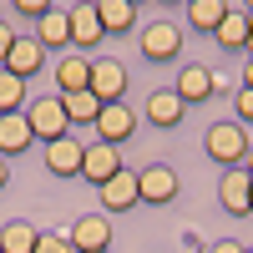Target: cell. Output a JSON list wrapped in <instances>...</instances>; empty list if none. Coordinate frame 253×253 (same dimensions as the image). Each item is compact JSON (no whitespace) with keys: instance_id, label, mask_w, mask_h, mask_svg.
<instances>
[{"instance_id":"cell-1","label":"cell","mask_w":253,"mask_h":253,"mask_svg":"<svg viewBox=\"0 0 253 253\" xmlns=\"http://www.w3.org/2000/svg\"><path fill=\"white\" fill-rule=\"evenodd\" d=\"M26 122H31V137H36V142H61V137H71V122H66L61 96H31V101H26Z\"/></svg>"},{"instance_id":"cell-2","label":"cell","mask_w":253,"mask_h":253,"mask_svg":"<svg viewBox=\"0 0 253 253\" xmlns=\"http://www.w3.org/2000/svg\"><path fill=\"white\" fill-rule=\"evenodd\" d=\"M248 126H238V122H213V126H208V157H213V162H223V172H228V167H243V152H248Z\"/></svg>"},{"instance_id":"cell-3","label":"cell","mask_w":253,"mask_h":253,"mask_svg":"<svg viewBox=\"0 0 253 253\" xmlns=\"http://www.w3.org/2000/svg\"><path fill=\"white\" fill-rule=\"evenodd\" d=\"M66 238L76 253H112V223H107V213H81L66 228Z\"/></svg>"},{"instance_id":"cell-4","label":"cell","mask_w":253,"mask_h":253,"mask_svg":"<svg viewBox=\"0 0 253 253\" xmlns=\"http://www.w3.org/2000/svg\"><path fill=\"white\" fill-rule=\"evenodd\" d=\"M142 56L152 61V66L177 61V56H182V31L172 26V20H152V26L142 31Z\"/></svg>"},{"instance_id":"cell-5","label":"cell","mask_w":253,"mask_h":253,"mask_svg":"<svg viewBox=\"0 0 253 253\" xmlns=\"http://www.w3.org/2000/svg\"><path fill=\"white\" fill-rule=\"evenodd\" d=\"M137 132V112L126 107V101H107L96 117V142H107V147H122V142H132Z\"/></svg>"},{"instance_id":"cell-6","label":"cell","mask_w":253,"mask_h":253,"mask_svg":"<svg viewBox=\"0 0 253 253\" xmlns=\"http://www.w3.org/2000/svg\"><path fill=\"white\" fill-rule=\"evenodd\" d=\"M91 96L101 101V107L126 96V66H122L117 56H96L91 61Z\"/></svg>"},{"instance_id":"cell-7","label":"cell","mask_w":253,"mask_h":253,"mask_svg":"<svg viewBox=\"0 0 253 253\" xmlns=\"http://www.w3.org/2000/svg\"><path fill=\"white\" fill-rule=\"evenodd\" d=\"M96 198H101V213H132V208L142 203L137 172H132V167H122L112 182H101V187H96Z\"/></svg>"},{"instance_id":"cell-8","label":"cell","mask_w":253,"mask_h":253,"mask_svg":"<svg viewBox=\"0 0 253 253\" xmlns=\"http://www.w3.org/2000/svg\"><path fill=\"white\" fill-rule=\"evenodd\" d=\"M137 187H142V203H147V208H162V203L177 198V172H172L167 162H152V167H142V172H137Z\"/></svg>"},{"instance_id":"cell-9","label":"cell","mask_w":253,"mask_h":253,"mask_svg":"<svg viewBox=\"0 0 253 253\" xmlns=\"http://www.w3.org/2000/svg\"><path fill=\"white\" fill-rule=\"evenodd\" d=\"M122 172V147H107V142H86V157H81V177L91 187L112 182Z\"/></svg>"},{"instance_id":"cell-10","label":"cell","mask_w":253,"mask_h":253,"mask_svg":"<svg viewBox=\"0 0 253 253\" xmlns=\"http://www.w3.org/2000/svg\"><path fill=\"white\" fill-rule=\"evenodd\" d=\"M81 157H86V142H76V137L46 142V172L51 177H81Z\"/></svg>"},{"instance_id":"cell-11","label":"cell","mask_w":253,"mask_h":253,"mask_svg":"<svg viewBox=\"0 0 253 253\" xmlns=\"http://www.w3.org/2000/svg\"><path fill=\"white\" fill-rule=\"evenodd\" d=\"M41 61H46V51H41V41L36 36H15V46H10V56H5V66L0 71H10V76H36L41 71Z\"/></svg>"},{"instance_id":"cell-12","label":"cell","mask_w":253,"mask_h":253,"mask_svg":"<svg viewBox=\"0 0 253 253\" xmlns=\"http://www.w3.org/2000/svg\"><path fill=\"white\" fill-rule=\"evenodd\" d=\"M248 172L243 167H228V172L218 177V203H223V213H233V218H243L248 213Z\"/></svg>"},{"instance_id":"cell-13","label":"cell","mask_w":253,"mask_h":253,"mask_svg":"<svg viewBox=\"0 0 253 253\" xmlns=\"http://www.w3.org/2000/svg\"><path fill=\"white\" fill-rule=\"evenodd\" d=\"M71 46L81 51H96L101 41H107V31H101V20H96V5H71Z\"/></svg>"},{"instance_id":"cell-14","label":"cell","mask_w":253,"mask_h":253,"mask_svg":"<svg viewBox=\"0 0 253 253\" xmlns=\"http://www.w3.org/2000/svg\"><path fill=\"white\" fill-rule=\"evenodd\" d=\"M36 137H31V122H26V112H10V117H0V157H20L31 147Z\"/></svg>"},{"instance_id":"cell-15","label":"cell","mask_w":253,"mask_h":253,"mask_svg":"<svg viewBox=\"0 0 253 253\" xmlns=\"http://www.w3.org/2000/svg\"><path fill=\"white\" fill-rule=\"evenodd\" d=\"M142 117L152 122V126H177V122L187 117V107H182L177 91H152V96H147V107H142Z\"/></svg>"},{"instance_id":"cell-16","label":"cell","mask_w":253,"mask_h":253,"mask_svg":"<svg viewBox=\"0 0 253 253\" xmlns=\"http://www.w3.org/2000/svg\"><path fill=\"white\" fill-rule=\"evenodd\" d=\"M56 96H76V91H91V61H81V56H66V61H56Z\"/></svg>"},{"instance_id":"cell-17","label":"cell","mask_w":253,"mask_h":253,"mask_svg":"<svg viewBox=\"0 0 253 253\" xmlns=\"http://www.w3.org/2000/svg\"><path fill=\"white\" fill-rule=\"evenodd\" d=\"M36 41H41V51H61V46H71V15L51 5L46 20H36Z\"/></svg>"},{"instance_id":"cell-18","label":"cell","mask_w":253,"mask_h":253,"mask_svg":"<svg viewBox=\"0 0 253 253\" xmlns=\"http://www.w3.org/2000/svg\"><path fill=\"white\" fill-rule=\"evenodd\" d=\"M172 91L182 96V107H193V101H208V96H213V71H208V66H182Z\"/></svg>"},{"instance_id":"cell-19","label":"cell","mask_w":253,"mask_h":253,"mask_svg":"<svg viewBox=\"0 0 253 253\" xmlns=\"http://www.w3.org/2000/svg\"><path fill=\"white\" fill-rule=\"evenodd\" d=\"M96 20H101V31H132L137 26V5L132 0H96Z\"/></svg>"},{"instance_id":"cell-20","label":"cell","mask_w":253,"mask_h":253,"mask_svg":"<svg viewBox=\"0 0 253 253\" xmlns=\"http://www.w3.org/2000/svg\"><path fill=\"white\" fill-rule=\"evenodd\" d=\"M36 238H41V228L26 223V218H15L0 228V253H36Z\"/></svg>"},{"instance_id":"cell-21","label":"cell","mask_w":253,"mask_h":253,"mask_svg":"<svg viewBox=\"0 0 253 253\" xmlns=\"http://www.w3.org/2000/svg\"><path fill=\"white\" fill-rule=\"evenodd\" d=\"M213 36H218V46H223V51H243V46H248V10H243V5H233V10L223 15V26H218Z\"/></svg>"},{"instance_id":"cell-22","label":"cell","mask_w":253,"mask_h":253,"mask_svg":"<svg viewBox=\"0 0 253 253\" xmlns=\"http://www.w3.org/2000/svg\"><path fill=\"white\" fill-rule=\"evenodd\" d=\"M228 10H233L228 0H193V5H187V20H193L198 31H218Z\"/></svg>"},{"instance_id":"cell-23","label":"cell","mask_w":253,"mask_h":253,"mask_svg":"<svg viewBox=\"0 0 253 253\" xmlns=\"http://www.w3.org/2000/svg\"><path fill=\"white\" fill-rule=\"evenodd\" d=\"M61 107H66V122H71V126H81V122H91V126H96V117H101V101H96L91 91L61 96Z\"/></svg>"},{"instance_id":"cell-24","label":"cell","mask_w":253,"mask_h":253,"mask_svg":"<svg viewBox=\"0 0 253 253\" xmlns=\"http://www.w3.org/2000/svg\"><path fill=\"white\" fill-rule=\"evenodd\" d=\"M26 81L10 76V71H0V117H10V112H26Z\"/></svg>"},{"instance_id":"cell-25","label":"cell","mask_w":253,"mask_h":253,"mask_svg":"<svg viewBox=\"0 0 253 253\" xmlns=\"http://www.w3.org/2000/svg\"><path fill=\"white\" fill-rule=\"evenodd\" d=\"M36 253H76V248H71L66 233H41L36 238Z\"/></svg>"},{"instance_id":"cell-26","label":"cell","mask_w":253,"mask_h":253,"mask_svg":"<svg viewBox=\"0 0 253 253\" xmlns=\"http://www.w3.org/2000/svg\"><path fill=\"white\" fill-rule=\"evenodd\" d=\"M233 112H238V126H253V91L248 86L233 91Z\"/></svg>"},{"instance_id":"cell-27","label":"cell","mask_w":253,"mask_h":253,"mask_svg":"<svg viewBox=\"0 0 253 253\" xmlns=\"http://www.w3.org/2000/svg\"><path fill=\"white\" fill-rule=\"evenodd\" d=\"M15 10H20V15H31V20H46L51 0H15Z\"/></svg>"},{"instance_id":"cell-28","label":"cell","mask_w":253,"mask_h":253,"mask_svg":"<svg viewBox=\"0 0 253 253\" xmlns=\"http://www.w3.org/2000/svg\"><path fill=\"white\" fill-rule=\"evenodd\" d=\"M10 46H15V31L0 20V66H5V56H10Z\"/></svg>"},{"instance_id":"cell-29","label":"cell","mask_w":253,"mask_h":253,"mask_svg":"<svg viewBox=\"0 0 253 253\" xmlns=\"http://www.w3.org/2000/svg\"><path fill=\"white\" fill-rule=\"evenodd\" d=\"M208 253H243V243H238V238H218Z\"/></svg>"},{"instance_id":"cell-30","label":"cell","mask_w":253,"mask_h":253,"mask_svg":"<svg viewBox=\"0 0 253 253\" xmlns=\"http://www.w3.org/2000/svg\"><path fill=\"white\" fill-rule=\"evenodd\" d=\"M243 86L253 91V61H248V56H243Z\"/></svg>"},{"instance_id":"cell-31","label":"cell","mask_w":253,"mask_h":253,"mask_svg":"<svg viewBox=\"0 0 253 253\" xmlns=\"http://www.w3.org/2000/svg\"><path fill=\"white\" fill-rule=\"evenodd\" d=\"M243 56L253 61V10H248V46H243Z\"/></svg>"},{"instance_id":"cell-32","label":"cell","mask_w":253,"mask_h":253,"mask_svg":"<svg viewBox=\"0 0 253 253\" xmlns=\"http://www.w3.org/2000/svg\"><path fill=\"white\" fill-rule=\"evenodd\" d=\"M5 182H10V162L0 157V193H5Z\"/></svg>"},{"instance_id":"cell-33","label":"cell","mask_w":253,"mask_h":253,"mask_svg":"<svg viewBox=\"0 0 253 253\" xmlns=\"http://www.w3.org/2000/svg\"><path fill=\"white\" fill-rule=\"evenodd\" d=\"M243 172L253 177V142H248V152H243Z\"/></svg>"},{"instance_id":"cell-34","label":"cell","mask_w":253,"mask_h":253,"mask_svg":"<svg viewBox=\"0 0 253 253\" xmlns=\"http://www.w3.org/2000/svg\"><path fill=\"white\" fill-rule=\"evenodd\" d=\"M248 213H253V182H248Z\"/></svg>"},{"instance_id":"cell-35","label":"cell","mask_w":253,"mask_h":253,"mask_svg":"<svg viewBox=\"0 0 253 253\" xmlns=\"http://www.w3.org/2000/svg\"><path fill=\"white\" fill-rule=\"evenodd\" d=\"M248 137H253V126H248Z\"/></svg>"},{"instance_id":"cell-36","label":"cell","mask_w":253,"mask_h":253,"mask_svg":"<svg viewBox=\"0 0 253 253\" xmlns=\"http://www.w3.org/2000/svg\"><path fill=\"white\" fill-rule=\"evenodd\" d=\"M243 253H253V248H243Z\"/></svg>"}]
</instances>
